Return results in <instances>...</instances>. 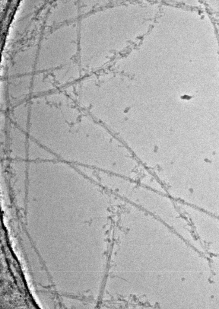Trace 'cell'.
<instances>
[{
  "label": "cell",
  "instance_id": "obj_1",
  "mask_svg": "<svg viewBox=\"0 0 219 309\" xmlns=\"http://www.w3.org/2000/svg\"><path fill=\"white\" fill-rule=\"evenodd\" d=\"M71 124L68 130V160L76 165L97 168L108 151L109 132L87 116Z\"/></svg>",
  "mask_w": 219,
  "mask_h": 309
},
{
  "label": "cell",
  "instance_id": "obj_2",
  "mask_svg": "<svg viewBox=\"0 0 219 309\" xmlns=\"http://www.w3.org/2000/svg\"><path fill=\"white\" fill-rule=\"evenodd\" d=\"M96 76H91L81 81L78 88L77 97L82 107L91 106L97 94L98 86Z\"/></svg>",
  "mask_w": 219,
  "mask_h": 309
}]
</instances>
